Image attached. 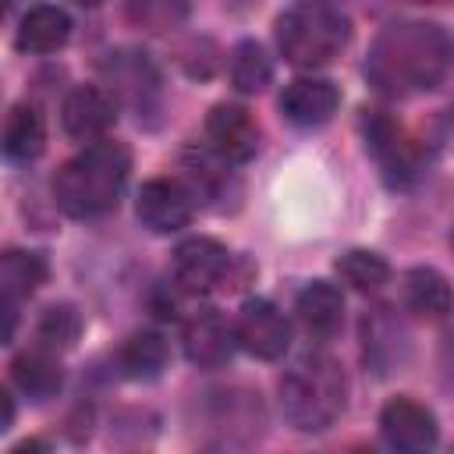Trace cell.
Returning a JSON list of instances; mask_svg holds the SVG:
<instances>
[{"label": "cell", "mask_w": 454, "mask_h": 454, "mask_svg": "<svg viewBox=\"0 0 454 454\" xmlns=\"http://www.w3.org/2000/svg\"><path fill=\"white\" fill-rule=\"evenodd\" d=\"M422 4H447V0H422Z\"/></svg>", "instance_id": "obj_29"}, {"label": "cell", "mask_w": 454, "mask_h": 454, "mask_svg": "<svg viewBox=\"0 0 454 454\" xmlns=\"http://www.w3.org/2000/svg\"><path fill=\"white\" fill-rule=\"evenodd\" d=\"M114 121H117V103L99 85H78L60 103V124L78 142L103 138L114 128Z\"/></svg>", "instance_id": "obj_11"}, {"label": "cell", "mask_w": 454, "mask_h": 454, "mask_svg": "<svg viewBox=\"0 0 454 454\" xmlns=\"http://www.w3.org/2000/svg\"><path fill=\"white\" fill-rule=\"evenodd\" d=\"M135 213L142 227H149L153 234H174L188 227L195 213V192L177 177H153L138 188Z\"/></svg>", "instance_id": "obj_6"}, {"label": "cell", "mask_w": 454, "mask_h": 454, "mask_svg": "<svg viewBox=\"0 0 454 454\" xmlns=\"http://www.w3.org/2000/svg\"><path fill=\"white\" fill-rule=\"evenodd\" d=\"M74 4H82V7H96V4H103V0H74Z\"/></svg>", "instance_id": "obj_28"}, {"label": "cell", "mask_w": 454, "mask_h": 454, "mask_svg": "<svg viewBox=\"0 0 454 454\" xmlns=\"http://www.w3.org/2000/svg\"><path fill=\"white\" fill-rule=\"evenodd\" d=\"M337 273L344 277V284H351L355 291H380L390 280V266L383 255L365 252V248H351L337 259Z\"/></svg>", "instance_id": "obj_22"}, {"label": "cell", "mask_w": 454, "mask_h": 454, "mask_svg": "<svg viewBox=\"0 0 454 454\" xmlns=\"http://www.w3.org/2000/svg\"><path fill=\"white\" fill-rule=\"evenodd\" d=\"M344 394L348 387L340 365L326 351H309L280 380V411L294 429L316 433L340 415Z\"/></svg>", "instance_id": "obj_3"}, {"label": "cell", "mask_w": 454, "mask_h": 454, "mask_svg": "<svg viewBox=\"0 0 454 454\" xmlns=\"http://www.w3.org/2000/svg\"><path fill=\"white\" fill-rule=\"evenodd\" d=\"M206 142L223 163H248L259 149V124L238 103H220L206 117Z\"/></svg>", "instance_id": "obj_9"}, {"label": "cell", "mask_w": 454, "mask_h": 454, "mask_svg": "<svg viewBox=\"0 0 454 454\" xmlns=\"http://www.w3.org/2000/svg\"><path fill=\"white\" fill-rule=\"evenodd\" d=\"M337 106H340V89L326 78H294L280 96L284 117L298 128L326 124L337 114Z\"/></svg>", "instance_id": "obj_13"}, {"label": "cell", "mask_w": 454, "mask_h": 454, "mask_svg": "<svg viewBox=\"0 0 454 454\" xmlns=\"http://www.w3.org/2000/svg\"><path fill=\"white\" fill-rule=\"evenodd\" d=\"M270 78H273V64L266 57V50L255 39L238 43L234 53H231V82H234V89L245 92V96H255V92H262L270 85Z\"/></svg>", "instance_id": "obj_21"}, {"label": "cell", "mask_w": 454, "mask_h": 454, "mask_svg": "<svg viewBox=\"0 0 454 454\" xmlns=\"http://www.w3.org/2000/svg\"><path fill=\"white\" fill-rule=\"evenodd\" d=\"M11 372H14V383H18L28 397H35V401L53 397V394L60 390V380H64L60 362H57V351H50V348H43V344L21 351V355L14 358V365H11Z\"/></svg>", "instance_id": "obj_18"}, {"label": "cell", "mask_w": 454, "mask_h": 454, "mask_svg": "<svg viewBox=\"0 0 454 454\" xmlns=\"http://www.w3.org/2000/svg\"><path fill=\"white\" fill-rule=\"evenodd\" d=\"M450 39L436 21H394L387 25L365 60L369 82L387 96L429 92L447 78Z\"/></svg>", "instance_id": "obj_1"}, {"label": "cell", "mask_w": 454, "mask_h": 454, "mask_svg": "<svg viewBox=\"0 0 454 454\" xmlns=\"http://www.w3.org/2000/svg\"><path fill=\"white\" fill-rule=\"evenodd\" d=\"M82 333V316L74 305H50L43 316H39V326H35V337L43 348L50 351H64L78 340Z\"/></svg>", "instance_id": "obj_23"}, {"label": "cell", "mask_w": 454, "mask_h": 454, "mask_svg": "<svg viewBox=\"0 0 454 454\" xmlns=\"http://www.w3.org/2000/svg\"><path fill=\"white\" fill-rule=\"evenodd\" d=\"M11 422H14V401H11V394L0 387V433H4Z\"/></svg>", "instance_id": "obj_26"}, {"label": "cell", "mask_w": 454, "mask_h": 454, "mask_svg": "<svg viewBox=\"0 0 454 454\" xmlns=\"http://www.w3.org/2000/svg\"><path fill=\"white\" fill-rule=\"evenodd\" d=\"M67 35H71V18L53 4L32 7L18 25V46L28 53H53L67 43Z\"/></svg>", "instance_id": "obj_17"}, {"label": "cell", "mask_w": 454, "mask_h": 454, "mask_svg": "<svg viewBox=\"0 0 454 454\" xmlns=\"http://www.w3.org/2000/svg\"><path fill=\"white\" fill-rule=\"evenodd\" d=\"M46 273H50V266L39 252H25V248L0 252V298H7V301L32 298L46 284Z\"/></svg>", "instance_id": "obj_16"}, {"label": "cell", "mask_w": 454, "mask_h": 454, "mask_svg": "<svg viewBox=\"0 0 454 454\" xmlns=\"http://www.w3.org/2000/svg\"><path fill=\"white\" fill-rule=\"evenodd\" d=\"M294 309H298V319L305 323V330L316 333V337H330L344 323V294L330 280L305 284L298 301H294Z\"/></svg>", "instance_id": "obj_15"}, {"label": "cell", "mask_w": 454, "mask_h": 454, "mask_svg": "<svg viewBox=\"0 0 454 454\" xmlns=\"http://www.w3.org/2000/svg\"><path fill=\"white\" fill-rule=\"evenodd\" d=\"M181 344H184V355H188L192 365H199V369H220L234 355V344L238 340H234V326L220 312L202 309V312H195L184 323Z\"/></svg>", "instance_id": "obj_12"}, {"label": "cell", "mask_w": 454, "mask_h": 454, "mask_svg": "<svg viewBox=\"0 0 454 454\" xmlns=\"http://www.w3.org/2000/svg\"><path fill=\"white\" fill-rule=\"evenodd\" d=\"M234 340H238L248 355H255V358H262V362H273V358H280V355L287 351V344H291V326H287L284 312H280L273 301H266V298H248V301L241 305V312H238Z\"/></svg>", "instance_id": "obj_8"}, {"label": "cell", "mask_w": 454, "mask_h": 454, "mask_svg": "<svg viewBox=\"0 0 454 454\" xmlns=\"http://www.w3.org/2000/svg\"><path fill=\"white\" fill-rule=\"evenodd\" d=\"M131 170V153L117 138H96L78 156H71L53 181V199L60 213L74 220L103 216L117 206Z\"/></svg>", "instance_id": "obj_2"}, {"label": "cell", "mask_w": 454, "mask_h": 454, "mask_svg": "<svg viewBox=\"0 0 454 454\" xmlns=\"http://www.w3.org/2000/svg\"><path fill=\"white\" fill-rule=\"evenodd\" d=\"M167 355H170L167 340L156 330H142V333H131L124 340V348H121L117 358H121L124 376H131V380H153L167 365Z\"/></svg>", "instance_id": "obj_20"}, {"label": "cell", "mask_w": 454, "mask_h": 454, "mask_svg": "<svg viewBox=\"0 0 454 454\" xmlns=\"http://www.w3.org/2000/svg\"><path fill=\"white\" fill-rule=\"evenodd\" d=\"M362 131H365V149L380 160L383 174L390 184H408L422 174V153L419 145L401 131V124L383 114V110H365L362 117Z\"/></svg>", "instance_id": "obj_5"}, {"label": "cell", "mask_w": 454, "mask_h": 454, "mask_svg": "<svg viewBox=\"0 0 454 454\" xmlns=\"http://www.w3.org/2000/svg\"><path fill=\"white\" fill-rule=\"evenodd\" d=\"M11 11V0H0V21H4V14Z\"/></svg>", "instance_id": "obj_27"}, {"label": "cell", "mask_w": 454, "mask_h": 454, "mask_svg": "<svg viewBox=\"0 0 454 454\" xmlns=\"http://www.w3.org/2000/svg\"><path fill=\"white\" fill-rule=\"evenodd\" d=\"M128 18L145 32H167L188 18V0H128Z\"/></svg>", "instance_id": "obj_24"}, {"label": "cell", "mask_w": 454, "mask_h": 454, "mask_svg": "<svg viewBox=\"0 0 454 454\" xmlns=\"http://www.w3.org/2000/svg\"><path fill=\"white\" fill-rule=\"evenodd\" d=\"M404 301L422 319H443L450 312V284L433 266H415L404 277Z\"/></svg>", "instance_id": "obj_19"}, {"label": "cell", "mask_w": 454, "mask_h": 454, "mask_svg": "<svg viewBox=\"0 0 454 454\" xmlns=\"http://www.w3.org/2000/svg\"><path fill=\"white\" fill-rule=\"evenodd\" d=\"M18 330V301L0 298V344H7Z\"/></svg>", "instance_id": "obj_25"}, {"label": "cell", "mask_w": 454, "mask_h": 454, "mask_svg": "<svg viewBox=\"0 0 454 454\" xmlns=\"http://www.w3.org/2000/svg\"><path fill=\"white\" fill-rule=\"evenodd\" d=\"M351 35L348 14L330 0H294L277 18L280 53L294 67H323L330 64Z\"/></svg>", "instance_id": "obj_4"}, {"label": "cell", "mask_w": 454, "mask_h": 454, "mask_svg": "<svg viewBox=\"0 0 454 454\" xmlns=\"http://www.w3.org/2000/svg\"><path fill=\"white\" fill-rule=\"evenodd\" d=\"M231 273V252L216 238H188L174 248V284L188 294L220 287Z\"/></svg>", "instance_id": "obj_7"}, {"label": "cell", "mask_w": 454, "mask_h": 454, "mask_svg": "<svg viewBox=\"0 0 454 454\" xmlns=\"http://www.w3.org/2000/svg\"><path fill=\"white\" fill-rule=\"evenodd\" d=\"M46 149V121L32 103H14L0 121V153L14 163H28Z\"/></svg>", "instance_id": "obj_14"}, {"label": "cell", "mask_w": 454, "mask_h": 454, "mask_svg": "<svg viewBox=\"0 0 454 454\" xmlns=\"http://www.w3.org/2000/svg\"><path fill=\"white\" fill-rule=\"evenodd\" d=\"M380 433L383 440L394 447V450H404V454H419V450H429L440 436L436 429V415L411 401V397H394L383 404L380 411Z\"/></svg>", "instance_id": "obj_10"}]
</instances>
